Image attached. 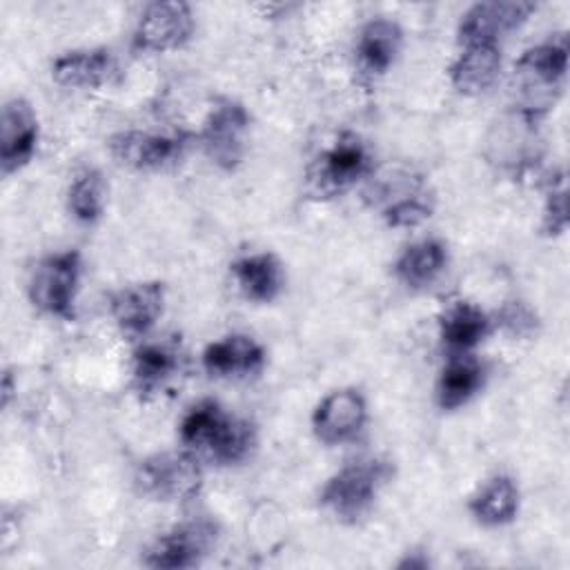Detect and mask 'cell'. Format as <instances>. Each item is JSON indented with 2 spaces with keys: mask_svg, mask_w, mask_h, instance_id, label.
<instances>
[{
  "mask_svg": "<svg viewBox=\"0 0 570 570\" xmlns=\"http://www.w3.org/2000/svg\"><path fill=\"white\" fill-rule=\"evenodd\" d=\"M165 307V283L142 281L111 294L109 312L127 336L147 334L160 318Z\"/></svg>",
  "mask_w": 570,
  "mask_h": 570,
  "instance_id": "obj_14",
  "label": "cell"
},
{
  "mask_svg": "<svg viewBox=\"0 0 570 570\" xmlns=\"http://www.w3.org/2000/svg\"><path fill=\"white\" fill-rule=\"evenodd\" d=\"M468 510L474 521L485 528L508 525L519 512V488L514 479L508 474H494L472 494Z\"/></svg>",
  "mask_w": 570,
  "mask_h": 570,
  "instance_id": "obj_24",
  "label": "cell"
},
{
  "mask_svg": "<svg viewBox=\"0 0 570 570\" xmlns=\"http://www.w3.org/2000/svg\"><path fill=\"white\" fill-rule=\"evenodd\" d=\"M187 134H156V131H118L109 140V149L118 163L134 169H160L183 156Z\"/></svg>",
  "mask_w": 570,
  "mask_h": 570,
  "instance_id": "obj_13",
  "label": "cell"
},
{
  "mask_svg": "<svg viewBox=\"0 0 570 570\" xmlns=\"http://www.w3.org/2000/svg\"><path fill=\"white\" fill-rule=\"evenodd\" d=\"M196 29L194 11L187 2H151L140 13L134 31V47L140 51L165 53L185 47Z\"/></svg>",
  "mask_w": 570,
  "mask_h": 570,
  "instance_id": "obj_9",
  "label": "cell"
},
{
  "mask_svg": "<svg viewBox=\"0 0 570 570\" xmlns=\"http://www.w3.org/2000/svg\"><path fill=\"white\" fill-rule=\"evenodd\" d=\"M372 171L367 145L352 131L341 134L307 169V189L316 198H334Z\"/></svg>",
  "mask_w": 570,
  "mask_h": 570,
  "instance_id": "obj_4",
  "label": "cell"
},
{
  "mask_svg": "<svg viewBox=\"0 0 570 570\" xmlns=\"http://www.w3.org/2000/svg\"><path fill=\"white\" fill-rule=\"evenodd\" d=\"M485 383V367L470 352L450 354L436 381V403L441 410L452 412L465 405Z\"/></svg>",
  "mask_w": 570,
  "mask_h": 570,
  "instance_id": "obj_21",
  "label": "cell"
},
{
  "mask_svg": "<svg viewBox=\"0 0 570 570\" xmlns=\"http://www.w3.org/2000/svg\"><path fill=\"white\" fill-rule=\"evenodd\" d=\"M432 198L425 194L423 187L414 183L410 185L407 191L399 194L396 198H390V203L383 207V218L390 227L410 229L425 223L432 216Z\"/></svg>",
  "mask_w": 570,
  "mask_h": 570,
  "instance_id": "obj_26",
  "label": "cell"
},
{
  "mask_svg": "<svg viewBox=\"0 0 570 570\" xmlns=\"http://www.w3.org/2000/svg\"><path fill=\"white\" fill-rule=\"evenodd\" d=\"M67 207L78 223L91 225L105 209V180L94 167L78 171L67 189Z\"/></svg>",
  "mask_w": 570,
  "mask_h": 570,
  "instance_id": "obj_25",
  "label": "cell"
},
{
  "mask_svg": "<svg viewBox=\"0 0 570 570\" xmlns=\"http://www.w3.org/2000/svg\"><path fill=\"white\" fill-rule=\"evenodd\" d=\"M136 485L154 501H191L203 488V470L191 452H158L140 461Z\"/></svg>",
  "mask_w": 570,
  "mask_h": 570,
  "instance_id": "obj_6",
  "label": "cell"
},
{
  "mask_svg": "<svg viewBox=\"0 0 570 570\" xmlns=\"http://www.w3.org/2000/svg\"><path fill=\"white\" fill-rule=\"evenodd\" d=\"M568 227V196L563 174H554L548 183L543 207V232L548 236H561Z\"/></svg>",
  "mask_w": 570,
  "mask_h": 570,
  "instance_id": "obj_27",
  "label": "cell"
},
{
  "mask_svg": "<svg viewBox=\"0 0 570 570\" xmlns=\"http://www.w3.org/2000/svg\"><path fill=\"white\" fill-rule=\"evenodd\" d=\"M501 71L499 45H470L452 60L448 76L452 87L463 96H479L488 91Z\"/></svg>",
  "mask_w": 570,
  "mask_h": 570,
  "instance_id": "obj_18",
  "label": "cell"
},
{
  "mask_svg": "<svg viewBox=\"0 0 570 570\" xmlns=\"http://www.w3.org/2000/svg\"><path fill=\"white\" fill-rule=\"evenodd\" d=\"M428 566H430V561H428L425 557H423V559H416V557L410 559V557H407L405 561L399 563V568H428Z\"/></svg>",
  "mask_w": 570,
  "mask_h": 570,
  "instance_id": "obj_30",
  "label": "cell"
},
{
  "mask_svg": "<svg viewBox=\"0 0 570 570\" xmlns=\"http://www.w3.org/2000/svg\"><path fill=\"white\" fill-rule=\"evenodd\" d=\"M490 332L492 318L470 301H454L439 316V336L450 354L474 350Z\"/></svg>",
  "mask_w": 570,
  "mask_h": 570,
  "instance_id": "obj_19",
  "label": "cell"
},
{
  "mask_svg": "<svg viewBox=\"0 0 570 570\" xmlns=\"http://www.w3.org/2000/svg\"><path fill=\"white\" fill-rule=\"evenodd\" d=\"M82 274V256L76 249L53 252L38 261L29 278V301L45 314L73 321L76 318V294Z\"/></svg>",
  "mask_w": 570,
  "mask_h": 570,
  "instance_id": "obj_5",
  "label": "cell"
},
{
  "mask_svg": "<svg viewBox=\"0 0 570 570\" xmlns=\"http://www.w3.org/2000/svg\"><path fill=\"white\" fill-rule=\"evenodd\" d=\"M401 45H403V31L394 20L372 18L361 27L354 45L356 69L367 80H376L385 76L390 67L396 62Z\"/></svg>",
  "mask_w": 570,
  "mask_h": 570,
  "instance_id": "obj_15",
  "label": "cell"
},
{
  "mask_svg": "<svg viewBox=\"0 0 570 570\" xmlns=\"http://www.w3.org/2000/svg\"><path fill=\"white\" fill-rule=\"evenodd\" d=\"M229 269L240 294L254 303H272L285 283L283 265L269 252L240 256L229 265Z\"/></svg>",
  "mask_w": 570,
  "mask_h": 570,
  "instance_id": "obj_20",
  "label": "cell"
},
{
  "mask_svg": "<svg viewBox=\"0 0 570 570\" xmlns=\"http://www.w3.org/2000/svg\"><path fill=\"white\" fill-rule=\"evenodd\" d=\"M249 114L243 102L218 98L200 127V145L205 156L223 171H234L245 156V136Z\"/></svg>",
  "mask_w": 570,
  "mask_h": 570,
  "instance_id": "obj_7",
  "label": "cell"
},
{
  "mask_svg": "<svg viewBox=\"0 0 570 570\" xmlns=\"http://www.w3.org/2000/svg\"><path fill=\"white\" fill-rule=\"evenodd\" d=\"M11 394H13V374L11 370H7L2 376V405H9Z\"/></svg>",
  "mask_w": 570,
  "mask_h": 570,
  "instance_id": "obj_29",
  "label": "cell"
},
{
  "mask_svg": "<svg viewBox=\"0 0 570 570\" xmlns=\"http://www.w3.org/2000/svg\"><path fill=\"white\" fill-rule=\"evenodd\" d=\"M497 323L512 336L517 338H525L532 336L537 330V316L534 312L521 303V301H510L505 303L499 314H497Z\"/></svg>",
  "mask_w": 570,
  "mask_h": 570,
  "instance_id": "obj_28",
  "label": "cell"
},
{
  "mask_svg": "<svg viewBox=\"0 0 570 570\" xmlns=\"http://www.w3.org/2000/svg\"><path fill=\"white\" fill-rule=\"evenodd\" d=\"M392 465L383 459H361L343 465L334 472L323 490H321V505L332 512L343 523H356L363 519L381 488L390 481Z\"/></svg>",
  "mask_w": 570,
  "mask_h": 570,
  "instance_id": "obj_3",
  "label": "cell"
},
{
  "mask_svg": "<svg viewBox=\"0 0 570 570\" xmlns=\"http://www.w3.org/2000/svg\"><path fill=\"white\" fill-rule=\"evenodd\" d=\"M367 423V401L356 387H341L325 394L312 412V430L325 445L354 441Z\"/></svg>",
  "mask_w": 570,
  "mask_h": 570,
  "instance_id": "obj_10",
  "label": "cell"
},
{
  "mask_svg": "<svg viewBox=\"0 0 570 570\" xmlns=\"http://www.w3.org/2000/svg\"><path fill=\"white\" fill-rule=\"evenodd\" d=\"M568 73V38L554 33L548 40L525 49L514 62V76L519 78V109L521 118L537 122L563 91Z\"/></svg>",
  "mask_w": 570,
  "mask_h": 570,
  "instance_id": "obj_2",
  "label": "cell"
},
{
  "mask_svg": "<svg viewBox=\"0 0 570 570\" xmlns=\"http://www.w3.org/2000/svg\"><path fill=\"white\" fill-rule=\"evenodd\" d=\"M265 350L252 336L229 334L203 352V367L216 379H247L263 370Z\"/></svg>",
  "mask_w": 570,
  "mask_h": 570,
  "instance_id": "obj_16",
  "label": "cell"
},
{
  "mask_svg": "<svg viewBox=\"0 0 570 570\" xmlns=\"http://www.w3.org/2000/svg\"><path fill=\"white\" fill-rule=\"evenodd\" d=\"M178 370L180 361L174 347L160 343H145L134 352L131 385L142 399H151L171 383Z\"/></svg>",
  "mask_w": 570,
  "mask_h": 570,
  "instance_id": "obj_23",
  "label": "cell"
},
{
  "mask_svg": "<svg viewBox=\"0 0 570 570\" xmlns=\"http://www.w3.org/2000/svg\"><path fill=\"white\" fill-rule=\"evenodd\" d=\"M534 9H537L534 2H523V0L476 2L461 16L456 27V38L463 47L499 45V40L510 31L519 29Z\"/></svg>",
  "mask_w": 570,
  "mask_h": 570,
  "instance_id": "obj_11",
  "label": "cell"
},
{
  "mask_svg": "<svg viewBox=\"0 0 570 570\" xmlns=\"http://www.w3.org/2000/svg\"><path fill=\"white\" fill-rule=\"evenodd\" d=\"M448 267V247L439 238H423L407 245L394 261V276L407 289L430 287Z\"/></svg>",
  "mask_w": 570,
  "mask_h": 570,
  "instance_id": "obj_22",
  "label": "cell"
},
{
  "mask_svg": "<svg viewBox=\"0 0 570 570\" xmlns=\"http://www.w3.org/2000/svg\"><path fill=\"white\" fill-rule=\"evenodd\" d=\"M38 147V116L24 98H11L0 116V169L11 176L31 163Z\"/></svg>",
  "mask_w": 570,
  "mask_h": 570,
  "instance_id": "obj_12",
  "label": "cell"
},
{
  "mask_svg": "<svg viewBox=\"0 0 570 570\" xmlns=\"http://www.w3.org/2000/svg\"><path fill=\"white\" fill-rule=\"evenodd\" d=\"M180 443L218 465H236L249 456L256 445L254 425L227 414L216 401L205 399L187 410L180 425Z\"/></svg>",
  "mask_w": 570,
  "mask_h": 570,
  "instance_id": "obj_1",
  "label": "cell"
},
{
  "mask_svg": "<svg viewBox=\"0 0 570 570\" xmlns=\"http://www.w3.org/2000/svg\"><path fill=\"white\" fill-rule=\"evenodd\" d=\"M118 73L116 58L105 47L76 49L58 56L51 65V76L69 89H98L109 85Z\"/></svg>",
  "mask_w": 570,
  "mask_h": 570,
  "instance_id": "obj_17",
  "label": "cell"
},
{
  "mask_svg": "<svg viewBox=\"0 0 570 570\" xmlns=\"http://www.w3.org/2000/svg\"><path fill=\"white\" fill-rule=\"evenodd\" d=\"M216 525L207 519L178 523L151 543L142 563L160 570L194 568L209 554L216 543Z\"/></svg>",
  "mask_w": 570,
  "mask_h": 570,
  "instance_id": "obj_8",
  "label": "cell"
}]
</instances>
